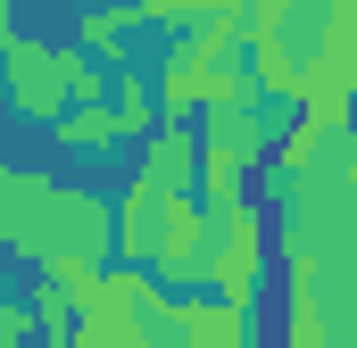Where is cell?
I'll list each match as a JSON object with an SVG mask.
<instances>
[{
    "mask_svg": "<svg viewBox=\"0 0 357 348\" xmlns=\"http://www.w3.org/2000/svg\"><path fill=\"white\" fill-rule=\"evenodd\" d=\"M8 91H17V108L25 116H67V108H108V75L91 67L84 50H50V42H33V33H8Z\"/></svg>",
    "mask_w": 357,
    "mask_h": 348,
    "instance_id": "1",
    "label": "cell"
},
{
    "mask_svg": "<svg viewBox=\"0 0 357 348\" xmlns=\"http://www.w3.org/2000/svg\"><path fill=\"white\" fill-rule=\"evenodd\" d=\"M75 299H84V340L91 348H142L158 332V315L175 307L150 265H108V274H91Z\"/></svg>",
    "mask_w": 357,
    "mask_h": 348,
    "instance_id": "2",
    "label": "cell"
},
{
    "mask_svg": "<svg viewBox=\"0 0 357 348\" xmlns=\"http://www.w3.org/2000/svg\"><path fill=\"white\" fill-rule=\"evenodd\" d=\"M108 258H116V207H108L100 191H59L42 274H50V282H67V290H84L91 274H108Z\"/></svg>",
    "mask_w": 357,
    "mask_h": 348,
    "instance_id": "3",
    "label": "cell"
},
{
    "mask_svg": "<svg viewBox=\"0 0 357 348\" xmlns=\"http://www.w3.org/2000/svg\"><path fill=\"white\" fill-rule=\"evenodd\" d=\"M199 141H208L199 207H233V199H250L241 174L266 166V125H258V108H208V116H199Z\"/></svg>",
    "mask_w": 357,
    "mask_h": 348,
    "instance_id": "4",
    "label": "cell"
},
{
    "mask_svg": "<svg viewBox=\"0 0 357 348\" xmlns=\"http://www.w3.org/2000/svg\"><path fill=\"white\" fill-rule=\"evenodd\" d=\"M199 199H167V191H150V182H133L125 199H116V258L125 265H158L167 258V241L183 232V216H191Z\"/></svg>",
    "mask_w": 357,
    "mask_h": 348,
    "instance_id": "5",
    "label": "cell"
},
{
    "mask_svg": "<svg viewBox=\"0 0 357 348\" xmlns=\"http://www.w3.org/2000/svg\"><path fill=\"white\" fill-rule=\"evenodd\" d=\"M50 207H59V182L33 166H0V232L17 258H50Z\"/></svg>",
    "mask_w": 357,
    "mask_h": 348,
    "instance_id": "6",
    "label": "cell"
},
{
    "mask_svg": "<svg viewBox=\"0 0 357 348\" xmlns=\"http://www.w3.org/2000/svg\"><path fill=\"white\" fill-rule=\"evenodd\" d=\"M208 216H216V290L250 307V282H258V258H266V216H258L250 199L208 207Z\"/></svg>",
    "mask_w": 357,
    "mask_h": 348,
    "instance_id": "7",
    "label": "cell"
},
{
    "mask_svg": "<svg viewBox=\"0 0 357 348\" xmlns=\"http://www.w3.org/2000/svg\"><path fill=\"white\" fill-rule=\"evenodd\" d=\"M199 174H208V141H199V125H158L133 182H150V191H167V199H199V191H191Z\"/></svg>",
    "mask_w": 357,
    "mask_h": 348,
    "instance_id": "8",
    "label": "cell"
},
{
    "mask_svg": "<svg viewBox=\"0 0 357 348\" xmlns=\"http://www.w3.org/2000/svg\"><path fill=\"white\" fill-rule=\"evenodd\" d=\"M175 324H183V348H241V332H250L241 299H225V290H191V299H175Z\"/></svg>",
    "mask_w": 357,
    "mask_h": 348,
    "instance_id": "9",
    "label": "cell"
},
{
    "mask_svg": "<svg viewBox=\"0 0 357 348\" xmlns=\"http://www.w3.org/2000/svg\"><path fill=\"white\" fill-rule=\"evenodd\" d=\"M108 108L125 116V141H150V133L167 125V108H158V84H150V75H133V67L116 75V91H108Z\"/></svg>",
    "mask_w": 357,
    "mask_h": 348,
    "instance_id": "10",
    "label": "cell"
},
{
    "mask_svg": "<svg viewBox=\"0 0 357 348\" xmlns=\"http://www.w3.org/2000/svg\"><path fill=\"white\" fill-rule=\"evenodd\" d=\"M133 25H142V0H100L84 17V42L100 58H125V33H133Z\"/></svg>",
    "mask_w": 357,
    "mask_h": 348,
    "instance_id": "11",
    "label": "cell"
},
{
    "mask_svg": "<svg viewBox=\"0 0 357 348\" xmlns=\"http://www.w3.org/2000/svg\"><path fill=\"white\" fill-rule=\"evenodd\" d=\"M59 141L67 150H108V141H125V116L116 108H67L59 116Z\"/></svg>",
    "mask_w": 357,
    "mask_h": 348,
    "instance_id": "12",
    "label": "cell"
},
{
    "mask_svg": "<svg viewBox=\"0 0 357 348\" xmlns=\"http://www.w3.org/2000/svg\"><path fill=\"white\" fill-rule=\"evenodd\" d=\"M33 332H42V324H33V307H0V348H25Z\"/></svg>",
    "mask_w": 357,
    "mask_h": 348,
    "instance_id": "13",
    "label": "cell"
},
{
    "mask_svg": "<svg viewBox=\"0 0 357 348\" xmlns=\"http://www.w3.org/2000/svg\"><path fill=\"white\" fill-rule=\"evenodd\" d=\"M75 348H91V340H75Z\"/></svg>",
    "mask_w": 357,
    "mask_h": 348,
    "instance_id": "14",
    "label": "cell"
}]
</instances>
